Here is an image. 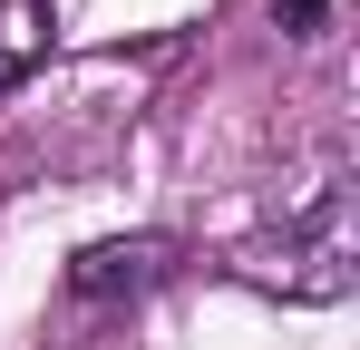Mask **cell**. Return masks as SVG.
<instances>
[{
	"label": "cell",
	"instance_id": "7a4b0ae2",
	"mask_svg": "<svg viewBox=\"0 0 360 350\" xmlns=\"http://www.w3.org/2000/svg\"><path fill=\"white\" fill-rule=\"evenodd\" d=\"M176 273V233H108L88 253H68V292L78 302H127V292H156Z\"/></svg>",
	"mask_w": 360,
	"mask_h": 350
},
{
	"label": "cell",
	"instance_id": "277c9868",
	"mask_svg": "<svg viewBox=\"0 0 360 350\" xmlns=\"http://www.w3.org/2000/svg\"><path fill=\"white\" fill-rule=\"evenodd\" d=\"M273 20H283V39H321L331 0H273Z\"/></svg>",
	"mask_w": 360,
	"mask_h": 350
},
{
	"label": "cell",
	"instance_id": "3957f363",
	"mask_svg": "<svg viewBox=\"0 0 360 350\" xmlns=\"http://www.w3.org/2000/svg\"><path fill=\"white\" fill-rule=\"evenodd\" d=\"M59 39V20H49V0H0V88H20L39 58Z\"/></svg>",
	"mask_w": 360,
	"mask_h": 350
},
{
	"label": "cell",
	"instance_id": "6da1fadb",
	"mask_svg": "<svg viewBox=\"0 0 360 350\" xmlns=\"http://www.w3.org/2000/svg\"><path fill=\"white\" fill-rule=\"evenodd\" d=\"M253 283H283V302H341L351 292V185H321L273 243H253Z\"/></svg>",
	"mask_w": 360,
	"mask_h": 350
}]
</instances>
